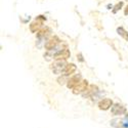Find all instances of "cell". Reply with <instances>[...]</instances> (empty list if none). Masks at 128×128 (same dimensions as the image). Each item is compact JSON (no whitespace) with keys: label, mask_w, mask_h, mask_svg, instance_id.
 Here are the masks:
<instances>
[{"label":"cell","mask_w":128,"mask_h":128,"mask_svg":"<svg viewBox=\"0 0 128 128\" xmlns=\"http://www.w3.org/2000/svg\"><path fill=\"white\" fill-rule=\"evenodd\" d=\"M68 64L66 62V60H56L51 65V71L53 72V74H62L65 71L66 67Z\"/></svg>","instance_id":"cell-1"},{"label":"cell","mask_w":128,"mask_h":128,"mask_svg":"<svg viewBox=\"0 0 128 128\" xmlns=\"http://www.w3.org/2000/svg\"><path fill=\"white\" fill-rule=\"evenodd\" d=\"M45 20L46 18L43 16H39L35 20H33V22L30 24V31L32 32V33H36V32H38L41 29V27H42V25H43Z\"/></svg>","instance_id":"cell-2"},{"label":"cell","mask_w":128,"mask_h":128,"mask_svg":"<svg viewBox=\"0 0 128 128\" xmlns=\"http://www.w3.org/2000/svg\"><path fill=\"white\" fill-rule=\"evenodd\" d=\"M88 86L89 85H88V81L87 80H81L76 86L73 88V93L74 94H82L85 90L87 89Z\"/></svg>","instance_id":"cell-3"},{"label":"cell","mask_w":128,"mask_h":128,"mask_svg":"<svg viewBox=\"0 0 128 128\" xmlns=\"http://www.w3.org/2000/svg\"><path fill=\"white\" fill-rule=\"evenodd\" d=\"M60 39H58V37H56V36H53V37H51V38H49L46 42H45V49H47V50H51V49H53L54 47H56L58 45V43H60Z\"/></svg>","instance_id":"cell-4"},{"label":"cell","mask_w":128,"mask_h":128,"mask_svg":"<svg viewBox=\"0 0 128 128\" xmlns=\"http://www.w3.org/2000/svg\"><path fill=\"white\" fill-rule=\"evenodd\" d=\"M111 112H112V114L115 115V116H120V115H123V114L126 113V109H125V106H123L122 104H113V106H112Z\"/></svg>","instance_id":"cell-5"},{"label":"cell","mask_w":128,"mask_h":128,"mask_svg":"<svg viewBox=\"0 0 128 128\" xmlns=\"http://www.w3.org/2000/svg\"><path fill=\"white\" fill-rule=\"evenodd\" d=\"M98 92V87L96 85H89L87 89L82 93V95H83V98H90V96H93Z\"/></svg>","instance_id":"cell-6"},{"label":"cell","mask_w":128,"mask_h":128,"mask_svg":"<svg viewBox=\"0 0 128 128\" xmlns=\"http://www.w3.org/2000/svg\"><path fill=\"white\" fill-rule=\"evenodd\" d=\"M81 81V75L80 74H77V75L71 77L69 80H68V83H67V86L69 89H73L76 85Z\"/></svg>","instance_id":"cell-7"},{"label":"cell","mask_w":128,"mask_h":128,"mask_svg":"<svg viewBox=\"0 0 128 128\" xmlns=\"http://www.w3.org/2000/svg\"><path fill=\"white\" fill-rule=\"evenodd\" d=\"M111 106H113V100L110 98H104L98 102V108L100 110H102V111L109 110Z\"/></svg>","instance_id":"cell-8"},{"label":"cell","mask_w":128,"mask_h":128,"mask_svg":"<svg viewBox=\"0 0 128 128\" xmlns=\"http://www.w3.org/2000/svg\"><path fill=\"white\" fill-rule=\"evenodd\" d=\"M71 56V52L68 48H64L62 51H60L58 54L56 56V60H67Z\"/></svg>","instance_id":"cell-9"},{"label":"cell","mask_w":128,"mask_h":128,"mask_svg":"<svg viewBox=\"0 0 128 128\" xmlns=\"http://www.w3.org/2000/svg\"><path fill=\"white\" fill-rule=\"evenodd\" d=\"M76 70H77V67L75 66V64H68L62 74H64V75H66V76H70V75H72V74L75 72Z\"/></svg>","instance_id":"cell-10"},{"label":"cell","mask_w":128,"mask_h":128,"mask_svg":"<svg viewBox=\"0 0 128 128\" xmlns=\"http://www.w3.org/2000/svg\"><path fill=\"white\" fill-rule=\"evenodd\" d=\"M50 33V30L48 28H42L37 32V38L38 39H43L45 37H47Z\"/></svg>","instance_id":"cell-11"},{"label":"cell","mask_w":128,"mask_h":128,"mask_svg":"<svg viewBox=\"0 0 128 128\" xmlns=\"http://www.w3.org/2000/svg\"><path fill=\"white\" fill-rule=\"evenodd\" d=\"M111 125L113 127H115V128H122L124 126L123 121L120 120V119H114V120H112L111 121Z\"/></svg>","instance_id":"cell-12"},{"label":"cell","mask_w":128,"mask_h":128,"mask_svg":"<svg viewBox=\"0 0 128 128\" xmlns=\"http://www.w3.org/2000/svg\"><path fill=\"white\" fill-rule=\"evenodd\" d=\"M117 33H118L120 36H122L125 40H128V33H127V32H126L122 27H120V28L117 29Z\"/></svg>","instance_id":"cell-13"},{"label":"cell","mask_w":128,"mask_h":128,"mask_svg":"<svg viewBox=\"0 0 128 128\" xmlns=\"http://www.w3.org/2000/svg\"><path fill=\"white\" fill-rule=\"evenodd\" d=\"M68 76H66V75H62L60 76V77H58V84L60 85H64V84H66V83H68Z\"/></svg>","instance_id":"cell-14"},{"label":"cell","mask_w":128,"mask_h":128,"mask_svg":"<svg viewBox=\"0 0 128 128\" xmlns=\"http://www.w3.org/2000/svg\"><path fill=\"white\" fill-rule=\"evenodd\" d=\"M123 6V2H119L118 4H116L115 5V7H114V9H113V12L114 14H116L117 12H118V10H120L121 9V7Z\"/></svg>","instance_id":"cell-15"},{"label":"cell","mask_w":128,"mask_h":128,"mask_svg":"<svg viewBox=\"0 0 128 128\" xmlns=\"http://www.w3.org/2000/svg\"><path fill=\"white\" fill-rule=\"evenodd\" d=\"M124 14H126V16H128V5L125 7V9H124Z\"/></svg>","instance_id":"cell-16"},{"label":"cell","mask_w":128,"mask_h":128,"mask_svg":"<svg viewBox=\"0 0 128 128\" xmlns=\"http://www.w3.org/2000/svg\"><path fill=\"white\" fill-rule=\"evenodd\" d=\"M77 58H79V60L80 62H83V58H82V54H78V56Z\"/></svg>","instance_id":"cell-17"},{"label":"cell","mask_w":128,"mask_h":128,"mask_svg":"<svg viewBox=\"0 0 128 128\" xmlns=\"http://www.w3.org/2000/svg\"><path fill=\"white\" fill-rule=\"evenodd\" d=\"M126 117H127V118H128V114H127V116H126Z\"/></svg>","instance_id":"cell-18"}]
</instances>
